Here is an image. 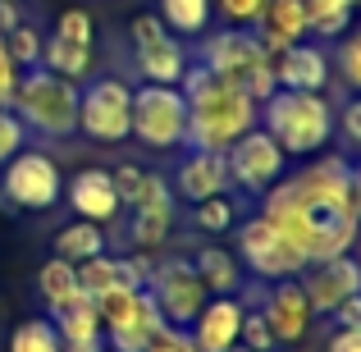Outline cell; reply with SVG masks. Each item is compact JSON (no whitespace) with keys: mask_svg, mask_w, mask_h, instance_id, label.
Here are the masks:
<instances>
[{"mask_svg":"<svg viewBox=\"0 0 361 352\" xmlns=\"http://www.w3.org/2000/svg\"><path fill=\"white\" fill-rule=\"evenodd\" d=\"M348 178H353V165L343 156H320L316 165L288 174L283 183H274L265 193L261 215L298 247L307 265L357 247L361 215L353 206Z\"/></svg>","mask_w":361,"mask_h":352,"instance_id":"cell-1","label":"cell"},{"mask_svg":"<svg viewBox=\"0 0 361 352\" xmlns=\"http://www.w3.org/2000/svg\"><path fill=\"white\" fill-rule=\"evenodd\" d=\"M188 101V147L192 151H229L247 128H256V101L238 83L211 73L206 64H188L178 83Z\"/></svg>","mask_w":361,"mask_h":352,"instance_id":"cell-2","label":"cell"},{"mask_svg":"<svg viewBox=\"0 0 361 352\" xmlns=\"http://www.w3.org/2000/svg\"><path fill=\"white\" fill-rule=\"evenodd\" d=\"M256 123L283 147V156H316L334 138V106L325 92H274L256 106Z\"/></svg>","mask_w":361,"mask_h":352,"instance_id":"cell-3","label":"cell"},{"mask_svg":"<svg viewBox=\"0 0 361 352\" xmlns=\"http://www.w3.org/2000/svg\"><path fill=\"white\" fill-rule=\"evenodd\" d=\"M78 97H82L78 83L60 78L51 69H27V73H18L9 110L27 123V133L69 138V133H78Z\"/></svg>","mask_w":361,"mask_h":352,"instance_id":"cell-4","label":"cell"},{"mask_svg":"<svg viewBox=\"0 0 361 352\" xmlns=\"http://www.w3.org/2000/svg\"><path fill=\"white\" fill-rule=\"evenodd\" d=\"M197 55H202V64L211 73L238 83L256 106H261L265 97H274V92H279L274 69H270V55L261 51V42H256L252 28H215L211 37H202Z\"/></svg>","mask_w":361,"mask_h":352,"instance_id":"cell-5","label":"cell"},{"mask_svg":"<svg viewBox=\"0 0 361 352\" xmlns=\"http://www.w3.org/2000/svg\"><path fill=\"white\" fill-rule=\"evenodd\" d=\"M128 138H137L151 151H183L188 147V101L178 87L142 83L133 92V115H128Z\"/></svg>","mask_w":361,"mask_h":352,"instance_id":"cell-6","label":"cell"},{"mask_svg":"<svg viewBox=\"0 0 361 352\" xmlns=\"http://www.w3.org/2000/svg\"><path fill=\"white\" fill-rule=\"evenodd\" d=\"M92 302H97L101 329H106V348H115V352H147L151 339L165 329L147 289H110Z\"/></svg>","mask_w":361,"mask_h":352,"instance_id":"cell-7","label":"cell"},{"mask_svg":"<svg viewBox=\"0 0 361 352\" xmlns=\"http://www.w3.org/2000/svg\"><path fill=\"white\" fill-rule=\"evenodd\" d=\"M0 202L9 211H51L64 197V174L46 151H18L9 165H0Z\"/></svg>","mask_w":361,"mask_h":352,"instance_id":"cell-8","label":"cell"},{"mask_svg":"<svg viewBox=\"0 0 361 352\" xmlns=\"http://www.w3.org/2000/svg\"><path fill=\"white\" fill-rule=\"evenodd\" d=\"M133 51H137V73L142 83H160V87H178L188 73V46L160 23V14H137L128 23Z\"/></svg>","mask_w":361,"mask_h":352,"instance_id":"cell-9","label":"cell"},{"mask_svg":"<svg viewBox=\"0 0 361 352\" xmlns=\"http://www.w3.org/2000/svg\"><path fill=\"white\" fill-rule=\"evenodd\" d=\"M233 229H238V252H233V256H238L256 279L274 284V279H298V274L307 270L302 252L274 229L265 215H252L247 224H233Z\"/></svg>","mask_w":361,"mask_h":352,"instance_id":"cell-10","label":"cell"},{"mask_svg":"<svg viewBox=\"0 0 361 352\" xmlns=\"http://www.w3.org/2000/svg\"><path fill=\"white\" fill-rule=\"evenodd\" d=\"M133 115V87L123 78H87L78 97V133L92 142H123Z\"/></svg>","mask_w":361,"mask_h":352,"instance_id":"cell-11","label":"cell"},{"mask_svg":"<svg viewBox=\"0 0 361 352\" xmlns=\"http://www.w3.org/2000/svg\"><path fill=\"white\" fill-rule=\"evenodd\" d=\"M147 298L156 302L160 320L174 329H188L197 320V311L206 307V284L197 279L192 261H160L151 265V279H147Z\"/></svg>","mask_w":361,"mask_h":352,"instance_id":"cell-12","label":"cell"},{"mask_svg":"<svg viewBox=\"0 0 361 352\" xmlns=\"http://www.w3.org/2000/svg\"><path fill=\"white\" fill-rule=\"evenodd\" d=\"M224 165H229V183L233 188H243V193H270V188L283 178L288 156H283V147L256 123V128H247L243 138L224 151Z\"/></svg>","mask_w":361,"mask_h":352,"instance_id":"cell-13","label":"cell"},{"mask_svg":"<svg viewBox=\"0 0 361 352\" xmlns=\"http://www.w3.org/2000/svg\"><path fill=\"white\" fill-rule=\"evenodd\" d=\"M298 284H302V293H307L311 311H316V316H329L343 298L361 293V261L353 252L329 256V261H311L307 270L298 274Z\"/></svg>","mask_w":361,"mask_h":352,"instance_id":"cell-14","label":"cell"},{"mask_svg":"<svg viewBox=\"0 0 361 352\" xmlns=\"http://www.w3.org/2000/svg\"><path fill=\"white\" fill-rule=\"evenodd\" d=\"M261 316H265V325H270L274 344L283 348V344H302V339H307L316 311H311V302H307V293H302L298 279H274L270 293H265V302H261Z\"/></svg>","mask_w":361,"mask_h":352,"instance_id":"cell-15","label":"cell"},{"mask_svg":"<svg viewBox=\"0 0 361 352\" xmlns=\"http://www.w3.org/2000/svg\"><path fill=\"white\" fill-rule=\"evenodd\" d=\"M270 69L283 92H325L329 78H334V64H329L320 42H298L288 51L270 55Z\"/></svg>","mask_w":361,"mask_h":352,"instance_id":"cell-16","label":"cell"},{"mask_svg":"<svg viewBox=\"0 0 361 352\" xmlns=\"http://www.w3.org/2000/svg\"><path fill=\"white\" fill-rule=\"evenodd\" d=\"M69 206L82 215V220L101 224L106 229L110 220H119L123 215V202H119V188H115V174L110 169H78V174L69 178Z\"/></svg>","mask_w":361,"mask_h":352,"instance_id":"cell-17","label":"cell"},{"mask_svg":"<svg viewBox=\"0 0 361 352\" xmlns=\"http://www.w3.org/2000/svg\"><path fill=\"white\" fill-rule=\"evenodd\" d=\"M229 188H233L229 165H224L220 151H188L174 169V193L183 197L188 206L206 202V197H220V193H229Z\"/></svg>","mask_w":361,"mask_h":352,"instance_id":"cell-18","label":"cell"},{"mask_svg":"<svg viewBox=\"0 0 361 352\" xmlns=\"http://www.w3.org/2000/svg\"><path fill=\"white\" fill-rule=\"evenodd\" d=\"M51 325H55V334H60L64 352H106V329H101L97 302H92L87 293H78V298H69L64 307H55Z\"/></svg>","mask_w":361,"mask_h":352,"instance_id":"cell-19","label":"cell"},{"mask_svg":"<svg viewBox=\"0 0 361 352\" xmlns=\"http://www.w3.org/2000/svg\"><path fill=\"white\" fill-rule=\"evenodd\" d=\"M238 329H243V302L238 298H206V307L197 311L188 334H192V344L202 352H229L238 344Z\"/></svg>","mask_w":361,"mask_h":352,"instance_id":"cell-20","label":"cell"},{"mask_svg":"<svg viewBox=\"0 0 361 352\" xmlns=\"http://www.w3.org/2000/svg\"><path fill=\"white\" fill-rule=\"evenodd\" d=\"M256 42H261L265 55H279L288 51V46L307 42V18H302V5L298 0H270V5L261 9V18L252 23Z\"/></svg>","mask_w":361,"mask_h":352,"instance_id":"cell-21","label":"cell"},{"mask_svg":"<svg viewBox=\"0 0 361 352\" xmlns=\"http://www.w3.org/2000/svg\"><path fill=\"white\" fill-rule=\"evenodd\" d=\"M192 270H197V279L206 284V293H211V298H233V293L243 289V261L229 252V247L206 243L202 252H197Z\"/></svg>","mask_w":361,"mask_h":352,"instance_id":"cell-22","label":"cell"},{"mask_svg":"<svg viewBox=\"0 0 361 352\" xmlns=\"http://www.w3.org/2000/svg\"><path fill=\"white\" fill-rule=\"evenodd\" d=\"M110 174H115V188H119V202H123V211H142V206L174 202V188H169L160 174H151V169L119 165V169H110Z\"/></svg>","mask_w":361,"mask_h":352,"instance_id":"cell-23","label":"cell"},{"mask_svg":"<svg viewBox=\"0 0 361 352\" xmlns=\"http://www.w3.org/2000/svg\"><path fill=\"white\" fill-rule=\"evenodd\" d=\"M92 64H97V46H78V42H60V37H46L42 46V69L60 73L69 83H87L92 78Z\"/></svg>","mask_w":361,"mask_h":352,"instance_id":"cell-24","label":"cell"},{"mask_svg":"<svg viewBox=\"0 0 361 352\" xmlns=\"http://www.w3.org/2000/svg\"><path fill=\"white\" fill-rule=\"evenodd\" d=\"M51 252L60 256V261H69V265H82V261H92V256H106V229L92 224V220H73L51 238Z\"/></svg>","mask_w":361,"mask_h":352,"instance_id":"cell-25","label":"cell"},{"mask_svg":"<svg viewBox=\"0 0 361 352\" xmlns=\"http://www.w3.org/2000/svg\"><path fill=\"white\" fill-rule=\"evenodd\" d=\"M169 229H174V202L128 211V243H133V252H156V247L169 238Z\"/></svg>","mask_w":361,"mask_h":352,"instance_id":"cell-26","label":"cell"},{"mask_svg":"<svg viewBox=\"0 0 361 352\" xmlns=\"http://www.w3.org/2000/svg\"><path fill=\"white\" fill-rule=\"evenodd\" d=\"M307 18V37H343L353 28V0H298Z\"/></svg>","mask_w":361,"mask_h":352,"instance_id":"cell-27","label":"cell"},{"mask_svg":"<svg viewBox=\"0 0 361 352\" xmlns=\"http://www.w3.org/2000/svg\"><path fill=\"white\" fill-rule=\"evenodd\" d=\"M37 293H42L46 311H55V307H64L69 298H78V293H82V289H78V265L51 256V261L37 270Z\"/></svg>","mask_w":361,"mask_h":352,"instance_id":"cell-28","label":"cell"},{"mask_svg":"<svg viewBox=\"0 0 361 352\" xmlns=\"http://www.w3.org/2000/svg\"><path fill=\"white\" fill-rule=\"evenodd\" d=\"M156 14L174 37H202L211 28V0H160Z\"/></svg>","mask_w":361,"mask_h":352,"instance_id":"cell-29","label":"cell"},{"mask_svg":"<svg viewBox=\"0 0 361 352\" xmlns=\"http://www.w3.org/2000/svg\"><path fill=\"white\" fill-rule=\"evenodd\" d=\"M9 352H64L51 316H27L9 329Z\"/></svg>","mask_w":361,"mask_h":352,"instance_id":"cell-30","label":"cell"},{"mask_svg":"<svg viewBox=\"0 0 361 352\" xmlns=\"http://www.w3.org/2000/svg\"><path fill=\"white\" fill-rule=\"evenodd\" d=\"M192 224L202 233H229L233 224H238V202H233V193H220V197H206V202L192 206Z\"/></svg>","mask_w":361,"mask_h":352,"instance_id":"cell-31","label":"cell"},{"mask_svg":"<svg viewBox=\"0 0 361 352\" xmlns=\"http://www.w3.org/2000/svg\"><path fill=\"white\" fill-rule=\"evenodd\" d=\"M0 42H5L9 60L18 64V69H42V32H37L32 23H14L9 32H0Z\"/></svg>","mask_w":361,"mask_h":352,"instance_id":"cell-32","label":"cell"},{"mask_svg":"<svg viewBox=\"0 0 361 352\" xmlns=\"http://www.w3.org/2000/svg\"><path fill=\"white\" fill-rule=\"evenodd\" d=\"M338 69V78L348 83V92H361V23L357 28H348L343 37H338V51H334V60H329Z\"/></svg>","mask_w":361,"mask_h":352,"instance_id":"cell-33","label":"cell"},{"mask_svg":"<svg viewBox=\"0 0 361 352\" xmlns=\"http://www.w3.org/2000/svg\"><path fill=\"white\" fill-rule=\"evenodd\" d=\"M60 42H78V46H97V23H92L87 9H64L60 18H55V32Z\"/></svg>","mask_w":361,"mask_h":352,"instance_id":"cell-34","label":"cell"},{"mask_svg":"<svg viewBox=\"0 0 361 352\" xmlns=\"http://www.w3.org/2000/svg\"><path fill=\"white\" fill-rule=\"evenodd\" d=\"M238 344L252 348V352H274V348H279V344H274V334H270V325H265V316H261V307H243Z\"/></svg>","mask_w":361,"mask_h":352,"instance_id":"cell-35","label":"cell"},{"mask_svg":"<svg viewBox=\"0 0 361 352\" xmlns=\"http://www.w3.org/2000/svg\"><path fill=\"white\" fill-rule=\"evenodd\" d=\"M23 147H27V123L9 106H0V165H9Z\"/></svg>","mask_w":361,"mask_h":352,"instance_id":"cell-36","label":"cell"},{"mask_svg":"<svg viewBox=\"0 0 361 352\" xmlns=\"http://www.w3.org/2000/svg\"><path fill=\"white\" fill-rule=\"evenodd\" d=\"M334 128L343 133V142L353 151H361V92H357V97H348V106L334 110Z\"/></svg>","mask_w":361,"mask_h":352,"instance_id":"cell-37","label":"cell"},{"mask_svg":"<svg viewBox=\"0 0 361 352\" xmlns=\"http://www.w3.org/2000/svg\"><path fill=\"white\" fill-rule=\"evenodd\" d=\"M215 5H220V14H224L229 28H252L270 0H215Z\"/></svg>","mask_w":361,"mask_h":352,"instance_id":"cell-38","label":"cell"},{"mask_svg":"<svg viewBox=\"0 0 361 352\" xmlns=\"http://www.w3.org/2000/svg\"><path fill=\"white\" fill-rule=\"evenodd\" d=\"M147 352H202V348L192 344V334H188V329H174V325H165L156 339H151V348H147Z\"/></svg>","mask_w":361,"mask_h":352,"instance_id":"cell-39","label":"cell"},{"mask_svg":"<svg viewBox=\"0 0 361 352\" xmlns=\"http://www.w3.org/2000/svg\"><path fill=\"white\" fill-rule=\"evenodd\" d=\"M18 64L9 60V51H5V42H0V106H9V97H14V87H18Z\"/></svg>","mask_w":361,"mask_h":352,"instance_id":"cell-40","label":"cell"},{"mask_svg":"<svg viewBox=\"0 0 361 352\" xmlns=\"http://www.w3.org/2000/svg\"><path fill=\"white\" fill-rule=\"evenodd\" d=\"M329 316H334V325H338V329H361V293L343 298L334 311H329Z\"/></svg>","mask_w":361,"mask_h":352,"instance_id":"cell-41","label":"cell"},{"mask_svg":"<svg viewBox=\"0 0 361 352\" xmlns=\"http://www.w3.org/2000/svg\"><path fill=\"white\" fill-rule=\"evenodd\" d=\"M329 352H361V329H334Z\"/></svg>","mask_w":361,"mask_h":352,"instance_id":"cell-42","label":"cell"},{"mask_svg":"<svg viewBox=\"0 0 361 352\" xmlns=\"http://www.w3.org/2000/svg\"><path fill=\"white\" fill-rule=\"evenodd\" d=\"M14 23H23L18 18V0H0V32H9Z\"/></svg>","mask_w":361,"mask_h":352,"instance_id":"cell-43","label":"cell"},{"mask_svg":"<svg viewBox=\"0 0 361 352\" xmlns=\"http://www.w3.org/2000/svg\"><path fill=\"white\" fill-rule=\"evenodd\" d=\"M348 188H353V206H357V215H361V165L353 169V178H348Z\"/></svg>","mask_w":361,"mask_h":352,"instance_id":"cell-44","label":"cell"},{"mask_svg":"<svg viewBox=\"0 0 361 352\" xmlns=\"http://www.w3.org/2000/svg\"><path fill=\"white\" fill-rule=\"evenodd\" d=\"M229 352H252V348H243V344H233V348H229Z\"/></svg>","mask_w":361,"mask_h":352,"instance_id":"cell-45","label":"cell"},{"mask_svg":"<svg viewBox=\"0 0 361 352\" xmlns=\"http://www.w3.org/2000/svg\"><path fill=\"white\" fill-rule=\"evenodd\" d=\"M353 5H361V0H353Z\"/></svg>","mask_w":361,"mask_h":352,"instance_id":"cell-46","label":"cell"}]
</instances>
